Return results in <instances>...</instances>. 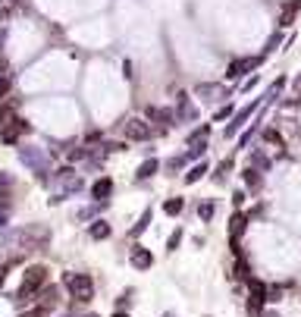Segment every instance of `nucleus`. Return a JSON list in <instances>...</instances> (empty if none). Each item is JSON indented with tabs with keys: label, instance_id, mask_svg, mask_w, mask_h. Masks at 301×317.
Here are the masks:
<instances>
[{
	"label": "nucleus",
	"instance_id": "1",
	"mask_svg": "<svg viewBox=\"0 0 301 317\" xmlns=\"http://www.w3.org/2000/svg\"><path fill=\"white\" fill-rule=\"evenodd\" d=\"M13 242L22 248V251H29V248H38V245H47L50 242V229L44 223H32V226H25L19 229V233L13 236Z\"/></svg>",
	"mask_w": 301,
	"mask_h": 317
},
{
	"label": "nucleus",
	"instance_id": "2",
	"mask_svg": "<svg viewBox=\"0 0 301 317\" xmlns=\"http://www.w3.org/2000/svg\"><path fill=\"white\" fill-rule=\"evenodd\" d=\"M44 282H47V270L41 267V264H38V267H29V270H25L22 286H19V292H16V305H25L41 286H44Z\"/></svg>",
	"mask_w": 301,
	"mask_h": 317
},
{
	"label": "nucleus",
	"instance_id": "3",
	"mask_svg": "<svg viewBox=\"0 0 301 317\" xmlns=\"http://www.w3.org/2000/svg\"><path fill=\"white\" fill-rule=\"evenodd\" d=\"M63 286L69 289V295L79 298V302L91 298V292H94V280L88 277V273H66V277H63Z\"/></svg>",
	"mask_w": 301,
	"mask_h": 317
},
{
	"label": "nucleus",
	"instance_id": "4",
	"mask_svg": "<svg viewBox=\"0 0 301 317\" xmlns=\"http://www.w3.org/2000/svg\"><path fill=\"white\" fill-rule=\"evenodd\" d=\"M19 157L25 167H32L35 176H44L47 167H50V154L47 151H38V148H19Z\"/></svg>",
	"mask_w": 301,
	"mask_h": 317
},
{
	"label": "nucleus",
	"instance_id": "5",
	"mask_svg": "<svg viewBox=\"0 0 301 317\" xmlns=\"http://www.w3.org/2000/svg\"><path fill=\"white\" fill-rule=\"evenodd\" d=\"M54 182H57V188H60L63 195L79 192V188H82V179L75 176V170H72V167H60V170H57V176H54Z\"/></svg>",
	"mask_w": 301,
	"mask_h": 317
},
{
	"label": "nucleus",
	"instance_id": "6",
	"mask_svg": "<svg viewBox=\"0 0 301 317\" xmlns=\"http://www.w3.org/2000/svg\"><path fill=\"white\" fill-rule=\"evenodd\" d=\"M126 135H129L132 141H144V139H151V126L144 123V119L132 116V119L126 123Z\"/></svg>",
	"mask_w": 301,
	"mask_h": 317
},
{
	"label": "nucleus",
	"instance_id": "7",
	"mask_svg": "<svg viewBox=\"0 0 301 317\" xmlns=\"http://www.w3.org/2000/svg\"><path fill=\"white\" fill-rule=\"evenodd\" d=\"M29 129H32V126L25 123V119H10V126L0 132V141H3V144H13L16 139H19V135H25Z\"/></svg>",
	"mask_w": 301,
	"mask_h": 317
},
{
	"label": "nucleus",
	"instance_id": "8",
	"mask_svg": "<svg viewBox=\"0 0 301 317\" xmlns=\"http://www.w3.org/2000/svg\"><path fill=\"white\" fill-rule=\"evenodd\" d=\"M110 195H113V179H110V176H100L98 182L91 185V198L98 201V204H104Z\"/></svg>",
	"mask_w": 301,
	"mask_h": 317
},
{
	"label": "nucleus",
	"instance_id": "9",
	"mask_svg": "<svg viewBox=\"0 0 301 317\" xmlns=\"http://www.w3.org/2000/svg\"><path fill=\"white\" fill-rule=\"evenodd\" d=\"M132 264H135V267H138V270H148L151 267V264H154V258H151V251H148V248H135V251H132Z\"/></svg>",
	"mask_w": 301,
	"mask_h": 317
},
{
	"label": "nucleus",
	"instance_id": "10",
	"mask_svg": "<svg viewBox=\"0 0 301 317\" xmlns=\"http://www.w3.org/2000/svg\"><path fill=\"white\" fill-rule=\"evenodd\" d=\"M254 66H257V60H235L226 75H229V79H238V75H245L248 70H254Z\"/></svg>",
	"mask_w": 301,
	"mask_h": 317
},
{
	"label": "nucleus",
	"instance_id": "11",
	"mask_svg": "<svg viewBox=\"0 0 301 317\" xmlns=\"http://www.w3.org/2000/svg\"><path fill=\"white\" fill-rule=\"evenodd\" d=\"M110 233H113V229H110L107 220H94V223L88 226V236H91V239H98V242H100V239H107Z\"/></svg>",
	"mask_w": 301,
	"mask_h": 317
},
{
	"label": "nucleus",
	"instance_id": "12",
	"mask_svg": "<svg viewBox=\"0 0 301 317\" xmlns=\"http://www.w3.org/2000/svg\"><path fill=\"white\" fill-rule=\"evenodd\" d=\"M264 302H267V289H264L257 280H251V308L257 311V308H261Z\"/></svg>",
	"mask_w": 301,
	"mask_h": 317
},
{
	"label": "nucleus",
	"instance_id": "13",
	"mask_svg": "<svg viewBox=\"0 0 301 317\" xmlns=\"http://www.w3.org/2000/svg\"><path fill=\"white\" fill-rule=\"evenodd\" d=\"M157 167H160L157 160H144V164L138 167V173H135V176H138V179H151L154 173H157Z\"/></svg>",
	"mask_w": 301,
	"mask_h": 317
},
{
	"label": "nucleus",
	"instance_id": "14",
	"mask_svg": "<svg viewBox=\"0 0 301 317\" xmlns=\"http://www.w3.org/2000/svg\"><path fill=\"white\" fill-rule=\"evenodd\" d=\"M245 223H248V220L242 217V213H235V217H232V226H229V233H232V239H238V236L245 233Z\"/></svg>",
	"mask_w": 301,
	"mask_h": 317
},
{
	"label": "nucleus",
	"instance_id": "15",
	"mask_svg": "<svg viewBox=\"0 0 301 317\" xmlns=\"http://www.w3.org/2000/svg\"><path fill=\"white\" fill-rule=\"evenodd\" d=\"M182 208H185V201H182V198H169L167 204H163V211H167L169 217H176V213H182Z\"/></svg>",
	"mask_w": 301,
	"mask_h": 317
},
{
	"label": "nucleus",
	"instance_id": "16",
	"mask_svg": "<svg viewBox=\"0 0 301 317\" xmlns=\"http://www.w3.org/2000/svg\"><path fill=\"white\" fill-rule=\"evenodd\" d=\"M198 94H201V98H207V101H213V98H220V85H201V88H198Z\"/></svg>",
	"mask_w": 301,
	"mask_h": 317
},
{
	"label": "nucleus",
	"instance_id": "17",
	"mask_svg": "<svg viewBox=\"0 0 301 317\" xmlns=\"http://www.w3.org/2000/svg\"><path fill=\"white\" fill-rule=\"evenodd\" d=\"M204 173H207V164H198V167H192V170L185 173V182H198Z\"/></svg>",
	"mask_w": 301,
	"mask_h": 317
},
{
	"label": "nucleus",
	"instance_id": "18",
	"mask_svg": "<svg viewBox=\"0 0 301 317\" xmlns=\"http://www.w3.org/2000/svg\"><path fill=\"white\" fill-rule=\"evenodd\" d=\"M179 119H195V107L188 104V98L179 101Z\"/></svg>",
	"mask_w": 301,
	"mask_h": 317
},
{
	"label": "nucleus",
	"instance_id": "19",
	"mask_svg": "<svg viewBox=\"0 0 301 317\" xmlns=\"http://www.w3.org/2000/svg\"><path fill=\"white\" fill-rule=\"evenodd\" d=\"M57 305V289H44V295H41V308H54Z\"/></svg>",
	"mask_w": 301,
	"mask_h": 317
},
{
	"label": "nucleus",
	"instance_id": "20",
	"mask_svg": "<svg viewBox=\"0 0 301 317\" xmlns=\"http://www.w3.org/2000/svg\"><path fill=\"white\" fill-rule=\"evenodd\" d=\"M148 113H151L154 119H160V126H163V123H169V119H173V113H169V110H160V107H151Z\"/></svg>",
	"mask_w": 301,
	"mask_h": 317
},
{
	"label": "nucleus",
	"instance_id": "21",
	"mask_svg": "<svg viewBox=\"0 0 301 317\" xmlns=\"http://www.w3.org/2000/svg\"><path fill=\"white\" fill-rule=\"evenodd\" d=\"M148 220H151V211H144V213H141V220L132 226V236H141L144 229H148Z\"/></svg>",
	"mask_w": 301,
	"mask_h": 317
},
{
	"label": "nucleus",
	"instance_id": "22",
	"mask_svg": "<svg viewBox=\"0 0 301 317\" xmlns=\"http://www.w3.org/2000/svg\"><path fill=\"white\" fill-rule=\"evenodd\" d=\"M6 94H10V75L0 72V98H6Z\"/></svg>",
	"mask_w": 301,
	"mask_h": 317
},
{
	"label": "nucleus",
	"instance_id": "23",
	"mask_svg": "<svg viewBox=\"0 0 301 317\" xmlns=\"http://www.w3.org/2000/svg\"><path fill=\"white\" fill-rule=\"evenodd\" d=\"M198 213H201V220H210L213 217V204H201V211H198Z\"/></svg>",
	"mask_w": 301,
	"mask_h": 317
},
{
	"label": "nucleus",
	"instance_id": "24",
	"mask_svg": "<svg viewBox=\"0 0 301 317\" xmlns=\"http://www.w3.org/2000/svg\"><path fill=\"white\" fill-rule=\"evenodd\" d=\"M13 185V176L10 173H3V170H0V188H10Z\"/></svg>",
	"mask_w": 301,
	"mask_h": 317
},
{
	"label": "nucleus",
	"instance_id": "25",
	"mask_svg": "<svg viewBox=\"0 0 301 317\" xmlns=\"http://www.w3.org/2000/svg\"><path fill=\"white\" fill-rule=\"evenodd\" d=\"M179 242H182V233H179V229H176V233H173V236H169V242H167V245H169V248H176Z\"/></svg>",
	"mask_w": 301,
	"mask_h": 317
},
{
	"label": "nucleus",
	"instance_id": "26",
	"mask_svg": "<svg viewBox=\"0 0 301 317\" xmlns=\"http://www.w3.org/2000/svg\"><path fill=\"white\" fill-rule=\"evenodd\" d=\"M235 277H248V267H245V261H238V264H235Z\"/></svg>",
	"mask_w": 301,
	"mask_h": 317
},
{
	"label": "nucleus",
	"instance_id": "27",
	"mask_svg": "<svg viewBox=\"0 0 301 317\" xmlns=\"http://www.w3.org/2000/svg\"><path fill=\"white\" fill-rule=\"evenodd\" d=\"M245 182L248 185H257V173H254V170H248V173H245Z\"/></svg>",
	"mask_w": 301,
	"mask_h": 317
},
{
	"label": "nucleus",
	"instance_id": "28",
	"mask_svg": "<svg viewBox=\"0 0 301 317\" xmlns=\"http://www.w3.org/2000/svg\"><path fill=\"white\" fill-rule=\"evenodd\" d=\"M6 211H10V201H6V195L0 192V213H6Z\"/></svg>",
	"mask_w": 301,
	"mask_h": 317
},
{
	"label": "nucleus",
	"instance_id": "29",
	"mask_svg": "<svg viewBox=\"0 0 301 317\" xmlns=\"http://www.w3.org/2000/svg\"><path fill=\"white\" fill-rule=\"evenodd\" d=\"M22 317H47L44 308H35V311H29V314H22Z\"/></svg>",
	"mask_w": 301,
	"mask_h": 317
},
{
	"label": "nucleus",
	"instance_id": "30",
	"mask_svg": "<svg viewBox=\"0 0 301 317\" xmlns=\"http://www.w3.org/2000/svg\"><path fill=\"white\" fill-rule=\"evenodd\" d=\"M6 273H10V267H0V286H3V280H6Z\"/></svg>",
	"mask_w": 301,
	"mask_h": 317
},
{
	"label": "nucleus",
	"instance_id": "31",
	"mask_svg": "<svg viewBox=\"0 0 301 317\" xmlns=\"http://www.w3.org/2000/svg\"><path fill=\"white\" fill-rule=\"evenodd\" d=\"M295 94H298V98H301V75H298V79H295Z\"/></svg>",
	"mask_w": 301,
	"mask_h": 317
},
{
	"label": "nucleus",
	"instance_id": "32",
	"mask_svg": "<svg viewBox=\"0 0 301 317\" xmlns=\"http://www.w3.org/2000/svg\"><path fill=\"white\" fill-rule=\"evenodd\" d=\"M6 226V213H0V229H3Z\"/></svg>",
	"mask_w": 301,
	"mask_h": 317
},
{
	"label": "nucleus",
	"instance_id": "33",
	"mask_svg": "<svg viewBox=\"0 0 301 317\" xmlns=\"http://www.w3.org/2000/svg\"><path fill=\"white\" fill-rule=\"evenodd\" d=\"M3 38H6V32H3V29H0V44H3Z\"/></svg>",
	"mask_w": 301,
	"mask_h": 317
},
{
	"label": "nucleus",
	"instance_id": "34",
	"mask_svg": "<svg viewBox=\"0 0 301 317\" xmlns=\"http://www.w3.org/2000/svg\"><path fill=\"white\" fill-rule=\"evenodd\" d=\"M113 317H129V314H126V311H116V314H113Z\"/></svg>",
	"mask_w": 301,
	"mask_h": 317
},
{
	"label": "nucleus",
	"instance_id": "35",
	"mask_svg": "<svg viewBox=\"0 0 301 317\" xmlns=\"http://www.w3.org/2000/svg\"><path fill=\"white\" fill-rule=\"evenodd\" d=\"M163 317H173V314H163Z\"/></svg>",
	"mask_w": 301,
	"mask_h": 317
},
{
	"label": "nucleus",
	"instance_id": "36",
	"mask_svg": "<svg viewBox=\"0 0 301 317\" xmlns=\"http://www.w3.org/2000/svg\"><path fill=\"white\" fill-rule=\"evenodd\" d=\"M88 317H98V314H88Z\"/></svg>",
	"mask_w": 301,
	"mask_h": 317
}]
</instances>
